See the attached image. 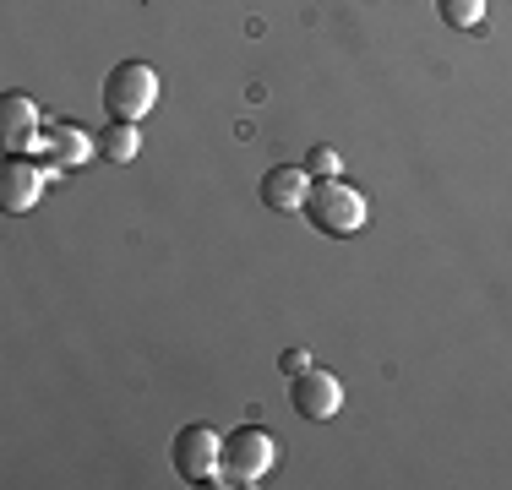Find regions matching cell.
Wrapping results in <instances>:
<instances>
[{
    "label": "cell",
    "mask_w": 512,
    "mask_h": 490,
    "mask_svg": "<svg viewBox=\"0 0 512 490\" xmlns=\"http://www.w3.org/2000/svg\"><path fill=\"white\" fill-rule=\"evenodd\" d=\"M306 218L322 235L333 240H349L365 229V196L355 186H344V180H316L311 196H306Z\"/></svg>",
    "instance_id": "obj_1"
},
{
    "label": "cell",
    "mask_w": 512,
    "mask_h": 490,
    "mask_svg": "<svg viewBox=\"0 0 512 490\" xmlns=\"http://www.w3.org/2000/svg\"><path fill=\"white\" fill-rule=\"evenodd\" d=\"M278 447L262 425H240V431L224 436V469H218V485H262L267 469H273Z\"/></svg>",
    "instance_id": "obj_2"
},
{
    "label": "cell",
    "mask_w": 512,
    "mask_h": 490,
    "mask_svg": "<svg viewBox=\"0 0 512 490\" xmlns=\"http://www.w3.org/2000/svg\"><path fill=\"white\" fill-rule=\"evenodd\" d=\"M158 104V71L142 60H120L104 77V109L109 120H142Z\"/></svg>",
    "instance_id": "obj_3"
},
{
    "label": "cell",
    "mask_w": 512,
    "mask_h": 490,
    "mask_svg": "<svg viewBox=\"0 0 512 490\" xmlns=\"http://www.w3.org/2000/svg\"><path fill=\"white\" fill-rule=\"evenodd\" d=\"M169 463L186 485H218V469H224V436L213 425H186L169 447Z\"/></svg>",
    "instance_id": "obj_4"
},
{
    "label": "cell",
    "mask_w": 512,
    "mask_h": 490,
    "mask_svg": "<svg viewBox=\"0 0 512 490\" xmlns=\"http://www.w3.org/2000/svg\"><path fill=\"white\" fill-rule=\"evenodd\" d=\"M88 153H93V142H88V131H82V126H44L39 142H33V158L50 169V180L82 169V164H88Z\"/></svg>",
    "instance_id": "obj_5"
},
{
    "label": "cell",
    "mask_w": 512,
    "mask_h": 490,
    "mask_svg": "<svg viewBox=\"0 0 512 490\" xmlns=\"http://www.w3.org/2000/svg\"><path fill=\"white\" fill-rule=\"evenodd\" d=\"M44 180H50V169L33 153H11L6 164H0V207H6V213H28L44 196Z\"/></svg>",
    "instance_id": "obj_6"
},
{
    "label": "cell",
    "mask_w": 512,
    "mask_h": 490,
    "mask_svg": "<svg viewBox=\"0 0 512 490\" xmlns=\"http://www.w3.org/2000/svg\"><path fill=\"white\" fill-rule=\"evenodd\" d=\"M289 398H295V414H306V420H333L338 409H344V387H338V376L316 371V365H306L300 376H289Z\"/></svg>",
    "instance_id": "obj_7"
},
{
    "label": "cell",
    "mask_w": 512,
    "mask_h": 490,
    "mask_svg": "<svg viewBox=\"0 0 512 490\" xmlns=\"http://www.w3.org/2000/svg\"><path fill=\"white\" fill-rule=\"evenodd\" d=\"M316 180L306 175V164H273L262 175V207L273 213H306V196Z\"/></svg>",
    "instance_id": "obj_8"
},
{
    "label": "cell",
    "mask_w": 512,
    "mask_h": 490,
    "mask_svg": "<svg viewBox=\"0 0 512 490\" xmlns=\"http://www.w3.org/2000/svg\"><path fill=\"white\" fill-rule=\"evenodd\" d=\"M44 120H39V104L22 93H6L0 98V142L11 147V153H33V142H39Z\"/></svg>",
    "instance_id": "obj_9"
},
{
    "label": "cell",
    "mask_w": 512,
    "mask_h": 490,
    "mask_svg": "<svg viewBox=\"0 0 512 490\" xmlns=\"http://www.w3.org/2000/svg\"><path fill=\"white\" fill-rule=\"evenodd\" d=\"M137 147H142L137 120H109V131L99 137V153L109 158V164H131V158H137Z\"/></svg>",
    "instance_id": "obj_10"
},
{
    "label": "cell",
    "mask_w": 512,
    "mask_h": 490,
    "mask_svg": "<svg viewBox=\"0 0 512 490\" xmlns=\"http://www.w3.org/2000/svg\"><path fill=\"white\" fill-rule=\"evenodd\" d=\"M436 11H442V22L458 33H469L485 22V0H436Z\"/></svg>",
    "instance_id": "obj_11"
},
{
    "label": "cell",
    "mask_w": 512,
    "mask_h": 490,
    "mask_svg": "<svg viewBox=\"0 0 512 490\" xmlns=\"http://www.w3.org/2000/svg\"><path fill=\"white\" fill-rule=\"evenodd\" d=\"M306 175H311V180H338V175H344V158H338V147H311V153H306Z\"/></svg>",
    "instance_id": "obj_12"
},
{
    "label": "cell",
    "mask_w": 512,
    "mask_h": 490,
    "mask_svg": "<svg viewBox=\"0 0 512 490\" xmlns=\"http://www.w3.org/2000/svg\"><path fill=\"white\" fill-rule=\"evenodd\" d=\"M311 365V349H284V360H278V371L284 376H300Z\"/></svg>",
    "instance_id": "obj_13"
}]
</instances>
